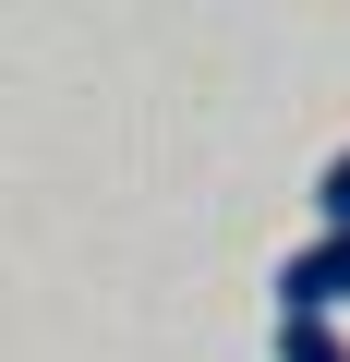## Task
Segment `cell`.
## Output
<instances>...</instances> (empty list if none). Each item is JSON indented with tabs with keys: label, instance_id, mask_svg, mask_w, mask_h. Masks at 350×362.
I'll use <instances>...</instances> for the list:
<instances>
[{
	"label": "cell",
	"instance_id": "obj_2",
	"mask_svg": "<svg viewBox=\"0 0 350 362\" xmlns=\"http://www.w3.org/2000/svg\"><path fill=\"white\" fill-rule=\"evenodd\" d=\"M278 362H350V338L326 314H278Z\"/></svg>",
	"mask_w": 350,
	"mask_h": 362
},
{
	"label": "cell",
	"instance_id": "obj_3",
	"mask_svg": "<svg viewBox=\"0 0 350 362\" xmlns=\"http://www.w3.org/2000/svg\"><path fill=\"white\" fill-rule=\"evenodd\" d=\"M314 230H350V145L314 169Z\"/></svg>",
	"mask_w": 350,
	"mask_h": 362
},
{
	"label": "cell",
	"instance_id": "obj_1",
	"mask_svg": "<svg viewBox=\"0 0 350 362\" xmlns=\"http://www.w3.org/2000/svg\"><path fill=\"white\" fill-rule=\"evenodd\" d=\"M338 302H350V230H314V242L278 266V314H326V326H338Z\"/></svg>",
	"mask_w": 350,
	"mask_h": 362
}]
</instances>
